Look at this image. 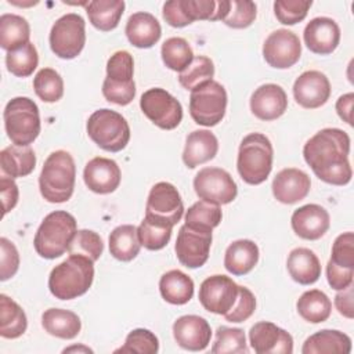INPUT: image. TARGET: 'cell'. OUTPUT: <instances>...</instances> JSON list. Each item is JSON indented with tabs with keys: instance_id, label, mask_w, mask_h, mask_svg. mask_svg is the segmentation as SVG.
Wrapping results in <instances>:
<instances>
[{
	"instance_id": "cell-4",
	"label": "cell",
	"mask_w": 354,
	"mask_h": 354,
	"mask_svg": "<svg viewBox=\"0 0 354 354\" xmlns=\"http://www.w3.org/2000/svg\"><path fill=\"white\" fill-rule=\"evenodd\" d=\"M274 149L270 138L261 133H250L239 144L236 169L241 178L259 185L267 180L272 169Z\"/></svg>"
},
{
	"instance_id": "cell-12",
	"label": "cell",
	"mask_w": 354,
	"mask_h": 354,
	"mask_svg": "<svg viewBox=\"0 0 354 354\" xmlns=\"http://www.w3.org/2000/svg\"><path fill=\"white\" fill-rule=\"evenodd\" d=\"M184 214V203L177 188L166 181L156 183L147 198L145 217L174 227Z\"/></svg>"
},
{
	"instance_id": "cell-52",
	"label": "cell",
	"mask_w": 354,
	"mask_h": 354,
	"mask_svg": "<svg viewBox=\"0 0 354 354\" xmlns=\"http://www.w3.org/2000/svg\"><path fill=\"white\" fill-rule=\"evenodd\" d=\"M353 268H343L339 266H335L332 261H328L326 264V279L332 289L342 290L353 283Z\"/></svg>"
},
{
	"instance_id": "cell-21",
	"label": "cell",
	"mask_w": 354,
	"mask_h": 354,
	"mask_svg": "<svg viewBox=\"0 0 354 354\" xmlns=\"http://www.w3.org/2000/svg\"><path fill=\"white\" fill-rule=\"evenodd\" d=\"M122 173L118 163L112 159L97 156L87 162L83 180L87 188L95 194H111L120 184Z\"/></svg>"
},
{
	"instance_id": "cell-56",
	"label": "cell",
	"mask_w": 354,
	"mask_h": 354,
	"mask_svg": "<svg viewBox=\"0 0 354 354\" xmlns=\"http://www.w3.org/2000/svg\"><path fill=\"white\" fill-rule=\"evenodd\" d=\"M353 102H354V94L347 93L339 97L336 101V112L340 116L343 122L353 126Z\"/></svg>"
},
{
	"instance_id": "cell-9",
	"label": "cell",
	"mask_w": 354,
	"mask_h": 354,
	"mask_svg": "<svg viewBox=\"0 0 354 354\" xmlns=\"http://www.w3.org/2000/svg\"><path fill=\"white\" fill-rule=\"evenodd\" d=\"M227 100L224 86L216 80H209L191 91L189 115L196 124L216 126L225 115Z\"/></svg>"
},
{
	"instance_id": "cell-2",
	"label": "cell",
	"mask_w": 354,
	"mask_h": 354,
	"mask_svg": "<svg viewBox=\"0 0 354 354\" xmlns=\"http://www.w3.org/2000/svg\"><path fill=\"white\" fill-rule=\"evenodd\" d=\"M94 279V261L80 254H69L55 266L48 277V289L55 299L72 300L84 295Z\"/></svg>"
},
{
	"instance_id": "cell-39",
	"label": "cell",
	"mask_w": 354,
	"mask_h": 354,
	"mask_svg": "<svg viewBox=\"0 0 354 354\" xmlns=\"http://www.w3.org/2000/svg\"><path fill=\"white\" fill-rule=\"evenodd\" d=\"M39 55L32 41L6 54V66L17 77H28L37 68Z\"/></svg>"
},
{
	"instance_id": "cell-30",
	"label": "cell",
	"mask_w": 354,
	"mask_h": 354,
	"mask_svg": "<svg viewBox=\"0 0 354 354\" xmlns=\"http://www.w3.org/2000/svg\"><path fill=\"white\" fill-rule=\"evenodd\" d=\"M41 326L44 330L59 339H73L82 329L77 314L64 308H48L41 314Z\"/></svg>"
},
{
	"instance_id": "cell-46",
	"label": "cell",
	"mask_w": 354,
	"mask_h": 354,
	"mask_svg": "<svg viewBox=\"0 0 354 354\" xmlns=\"http://www.w3.org/2000/svg\"><path fill=\"white\" fill-rule=\"evenodd\" d=\"M159 351L158 337L148 329H133L124 340V344L115 350V353H138V354H155Z\"/></svg>"
},
{
	"instance_id": "cell-42",
	"label": "cell",
	"mask_w": 354,
	"mask_h": 354,
	"mask_svg": "<svg viewBox=\"0 0 354 354\" xmlns=\"http://www.w3.org/2000/svg\"><path fill=\"white\" fill-rule=\"evenodd\" d=\"M214 76V64L209 57L198 55L194 57L191 64L178 73V83L185 90H194L198 86L213 80Z\"/></svg>"
},
{
	"instance_id": "cell-38",
	"label": "cell",
	"mask_w": 354,
	"mask_h": 354,
	"mask_svg": "<svg viewBox=\"0 0 354 354\" xmlns=\"http://www.w3.org/2000/svg\"><path fill=\"white\" fill-rule=\"evenodd\" d=\"M160 55L163 64L176 72H183L194 59V53L191 46L184 37H170L160 48Z\"/></svg>"
},
{
	"instance_id": "cell-55",
	"label": "cell",
	"mask_w": 354,
	"mask_h": 354,
	"mask_svg": "<svg viewBox=\"0 0 354 354\" xmlns=\"http://www.w3.org/2000/svg\"><path fill=\"white\" fill-rule=\"evenodd\" d=\"M335 307L343 317L353 319L354 317V307H353V283L347 288L342 289L335 296Z\"/></svg>"
},
{
	"instance_id": "cell-18",
	"label": "cell",
	"mask_w": 354,
	"mask_h": 354,
	"mask_svg": "<svg viewBox=\"0 0 354 354\" xmlns=\"http://www.w3.org/2000/svg\"><path fill=\"white\" fill-rule=\"evenodd\" d=\"M293 97L306 109L319 108L330 97L329 79L319 71H306L295 80Z\"/></svg>"
},
{
	"instance_id": "cell-54",
	"label": "cell",
	"mask_w": 354,
	"mask_h": 354,
	"mask_svg": "<svg viewBox=\"0 0 354 354\" xmlns=\"http://www.w3.org/2000/svg\"><path fill=\"white\" fill-rule=\"evenodd\" d=\"M0 191H1V202H3V216H6L18 203L19 191L14 178L6 174H3L0 178Z\"/></svg>"
},
{
	"instance_id": "cell-20",
	"label": "cell",
	"mask_w": 354,
	"mask_h": 354,
	"mask_svg": "<svg viewBox=\"0 0 354 354\" xmlns=\"http://www.w3.org/2000/svg\"><path fill=\"white\" fill-rule=\"evenodd\" d=\"M173 336L181 348L202 351L210 343L212 329L209 322L199 315H183L173 324Z\"/></svg>"
},
{
	"instance_id": "cell-3",
	"label": "cell",
	"mask_w": 354,
	"mask_h": 354,
	"mask_svg": "<svg viewBox=\"0 0 354 354\" xmlns=\"http://www.w3.org/2000/svg\"><path fill=\"white\" fill-rule=\"evenodd\" d=\"M76 181V166L72 155L64 149L54 151L46 159L39 176L41 196L50 203L71 199Z\"/></svg>"
},
{
	"instance_id": "cell-44",
	"label": "cell",
	"mask_w": 354,
	"mask_h": 354,
	"mask_svg": "<svg viewBox=\"0 0 354 354\" xmlns=\"http://www.w3.org/2000/svg\"><path fill=\"white\" fill-rule=\"evenodd\" d=\"M213 354H242L249 353L245 332L241 328L220 326L212 346Z\"/></svg>"
},
{
	"instance_id": "cell-22",
	"label": "cell",
	"mask_w": 354,
	"mask_h": 354,
	"mask_svg": "<svg viewBox=\"0 0 354 354\" xmlns=\"http://www.w3.org/2000/svg\"><path fill=\"white\" fill-rule=\"evenodd\" d=\"M290 224L297 236L307 241H317L329 230L330 217L325 207L317 203H308L293 212Z\"/></svg>"
},
{
	"instance_id": "cell-17",
	"label": "cell",
	"mask_w": 354,
	"mask_h": 354,
	"mask_svg": "<svg viewBox=\"0 0 354 354\" xmlns=\"http://www.w3.org/2000/svg\"><path fill=\"white\" fill-rule=\"evenodd\" d=\"M249 342L257 354H292L293 337L268 321L254 324L249 330Z\"/></svg>"
},
{
	"instance_id": "cell-23",
	"label": "cell",
	"mask_w": 354,
	"mask_h": 354,
	"mask_svg": "<svg viewBox=\"0 0 354 354\" xmlns=\"http://www.w3.org/2000/svg\"><path fill=\"white\" fill-rule=\"evenodd\" d=\"M286 108V93L281 86L274 83L261 84L250 97V111L260 120H275L285 113Z\"/></svg>"
},
{
	"instance_id": "cell-1",
	"label": "cell",
	"mask_w": 354,
	"mask_h": 354,
	"mask_svg": "<svg viewBox=\"0 0 354 354\" xmlns=\"http://www.w3.org/2000/svg\"><path fill=\"white\" fill-rule=\"evenodd\" d=\"M348 153V134L335 127L319 130L303 147L306 163L321 181L332 185H346L351 181Z\"/></svg>"
},
{
	"instance_id": "cell-32",
	"label": "cell",
	"mask_w": 354,
	"mask_h": 354,
	"mask_svg": "<svg viewBox=\"0 0 354 354\" xmlns=\"http://www.w3.org/2000/svg\"><path fill=\"white\" fill-rule=\"evenodd\" d=\"M162 297L176 306L188 303L194 296V281L180 270H170L159 279Z\"/></svg>"
},
{
	"instance_id": "cell-14",
	"label": "cell",
	"mask_w": 354,
	"mask_h": 354,
	"mask_svg": "<svg viewBox=\"0 0 354 354\" xmlns=\"http://www.w3.org/2000/svg\"><path fill=\"white\" fill-rule=\"evenodd\" d=\"M212 231L181 225L176 241V254L178 261L187 268H199L207 259L212 246Z\"/></svg>"
},
{
	"instance_id": "cell-29",
	"label": "cell",
	"mask_w": 354,
	"mask_h": 354,
	"mask_svg": "<svg viewBox=\"0 0 354 354\" xmlns=\"http://www.w3.org/2000/svg\"><path fill=\"white\" fill-rule=\"evenodd\" d=\"M259 261V246L250 239L234 241L225 250L224 267L232 275L250 272Z\"/></svg>"
},
{
	"instance_id": "cell-10",
	"label": "cell",
	"mask_w": 354,
	"mask_h": 354,
	"mask_svg": "<svg viewBox=\"0 0 354 354\" xmlns=\"http://www.w3.org/2000/svg\"><path fill=\"white\" fill-rule=\"evenodd\" d=\"M51 51L62 58L72 59L77 57L86 43V22L83 17L69 12L58 18L50 30Z\"/></svg>"
},
{
	"instance_id": "cell-47",
	"label": "cell",
	"mask_w": 354,
	"mask_h": 354,
	"mask_svg": "<svg viewBox=\"0 0 354 354\" xmlns=\"http://www.w3.org/2000/svg\"><path fill=\"white\" fill-rule=\"evenodd\" d=\"M257 15L256 3L250 0H230V11L223 22L234 29L250 26Z\"/></svg>"
},
{
	"instance_id": "cell-37",
	"label": "cell",
	"mask_w": 354,
	"mask_h": 354,
	"mask_svg": "<svg viewBox=\"0 0 354 354\" xmlns=\"http://www.w3.org/2000/svg\"><path fill=\"white\" fill-rule=\"evenodd\" d=\"M296 308L299 315L311 324H319L326 321L332 313L330 299L318 289H311L304 292L297 303Z\"/></svg>"
},
{
	"instance_id": "cell-11",
	"label": "cell",
	"mask_w": 354,
	"mask_h": 354,
	"mask_svg": "<svg viewBox=\"0 0 354 354\" xmlns=\"http://www.w3.org/2000/svg\"><path fill=\"white\" fill-rule=\"evenodd\" d=\"M140 108L155 126L163 130H173L183 120L180 101L160 87L144 91L140 98Z\"/></svg>"
},
{
	"instance_id": "cell-5",
	"label": "cell",
	"mask_w": 354,
	"mask_h": 354,
	"mask_svg": "<svg viewBox=\"0 0 354 354\" xmlns=\"http://www.w3.org/2000/svg\"><path fill=\"white\" fill-rule=\"evenodd\" d=\"M76 231V218L71 213L65 210L48 213L39 225L33 239L36 253L48 260L62 256L68 250Z\"/></svg>"
},
{
	"instance_id": "cell-43",
	"label": "cell",
	"mask_w": 354,
	"mask_h": 354,
	"mask_svg": "<svg viewBox=\"0 0 354 354\" xmlns=\"http://www.w3.org/2000/svg\"><path fill=\"white\" fill-rule=\"evenodd\" d=\"M171 225H166L153 220L144 217L141 224L137 227L138 239L141 246L148 250H160L163 249L171 238Z\"/></svg>"
},
{
	"instance_id": "cell-45",
	"label": "cell",
	"mask_w": 354,
	"mask_h": 354,
	"mask_svg": "<svg viewBox=\"0 0 354 354\" xmlns=\"http://www.w3.org/2000/svg\"><path fill=\"white\" fill-rule=\"evenodd\" d=\"M104 243L101 236L91 230H77L69 243V254H80L88 257L91 261H97L102 254Z\"/></svg>"
},
{
	"instance_id": "cell-28",
	"label": "cell",
	"mask_w": 354,
	"mask_h": 354,
	"mask_svg": "<svg viewBox=\"0 0 354 354\" xmlns=\"http://www.w3.org/2000/svg\"><path fill=\"white\" fill-rule=\"evenodd\" d=\"M351 339L336 329H322L306 339L301 347L303 354H348Z\"/></svg>"
},
{
	"instance_id": "cell-26",
	"label": "cell",
	"mask_w": 354,
	"mask_h": 354,
	"mask_svg": "<svg viewBox=\"0 0 354 354\" xmlns=\"http://www.w3.org/2000/svg\"><path fill=\"white\" fill-rule=\"evenodd\" d=\"M218 151L217 137L210 130H194L187 136L183 151V162L187 167L194 169L212 160Z\"/></svg>"
},
{
	"instance_id": "cell-27",
	"label": "cell",
	"mask_w": 354,
	"mask_h": 354,
	"mask_svg": "<svg viewBox=\"0 0 354 354\" xmlns=\"http://www.w3.org/2000/svg\"><path fill=\"white\" fill-rule=\"evenodd\" d=\"M286 267L292 279L300 285H311L321 277V263L307 248L293 249L288 256Z\"/></svg>"
},
{
	"instance_id": "cell-24",
	"label": "cell",
	"mask_w": 354,
	"mask_h": 354,
	"mask_svg": "<svg viewBox=\"0 0 354 354\" xmlns=\"http://www.w3.org/2000/svg\"><path fill=\"white\" fill-rule=\"evenodd\" d=\"M274 198L285 205H293L304 199L311 188V181L307 173L296 167L282 169L272 181Z\"/></svg>"
},
{
	"instance_id": "cell-49",
	"label": "cell",
	"mask_w": 354,
	"mask_h": 354,
	"mask_svg": "<svg viewBox=\"0 0 354 354\" xmlns=\"http://www.w3.org/2000/svg\"><path fill=\"white\" fill-rule=\"evenodd\" d=\"M329 261L335 266L354 270V234L351 231L343 232L335 239Z\"/></svg>"
},
{
	"instance_id": "cell-33",
	"label": "cell",
	"mask_w": 354,
	"mask_h": 354,
	"mask_svg": "<svg viewBox=\"0 0 354 354\" xmlns=\"http://www.w3.org/2000/svg\"><path fill=\"white\" fill-rule=\"evenodd\" d=\"M124 6L123 0H93L87 3L86 12L94 28L109 32L119 25Z\"/></svg>"
},
{
	"instance_id": "cell-35",
	"label": "cell",
	"mask_w": 354,
	"mask_h": 354,
	"mask_svg": "<svg viewBox=\"0 0 354 354\" xmlns=\"http://www.w3.org/2000/svg\"><path fill=\"white\" fill-rule=\"evenodd\" d=\"M30 26L28 21L17 14H3L0 17V46L7 53L29 43Z\"/></svg>"
},
{
	"instance_id": "cell-51",
	"label": "cell",
	"mask_w": 354,
	"mask_h": 354,
	"mask_svg": "<svg viewBox=\"0 0 354 354\" xmlns=\"http://www.w3.org/2000/svg\"><path fill=\"white\" fill-rule=\"evenodd\" d=\"M0 279L7 281L19 268V253L15 245L4 236L0 238Z\"/></svg>"
},
{
	"instance_id": "cell-36",
	"label": "cell",
	"mask_w": 354,
	"mask_h": 354,
	"mask_svg": "<svg viewBox=\"0 0 354 354\" xmlns=\"http://www.w3.org/2000/svg\"><path fill=\"white\" fill-rule=\"evenodd\" d=\"M141 249L138 239L137 227L131 224H123L116 228L109 235V252L120 261H131Z\"/></svg>"
},
{
	"instance_id": "cell-34",
	"label": "cell",
	"mask_w": 354,
	"mask_h": 354,
	"mask_svg": "<svg viewBox=\"0 0 354 354\" xmlns=\"http://www.w3.org/2000/svg\"><path fill=\"white\" fill-rule=\"evenodd\" d=\"M28 318L22 307L7 295H0V336L17 339L25 333Z\"/></svg>"
},
{
	"instance_id": "cell-31",
	"label": "cell",
	"mask_w": 354,
	"mask_h": 354,
	"mask_svg": "<svg viewBox=\"0 0 354 354\" xmlns=\"http://www.w3.org/2000/svg\"><path fill=\"white\" fill-rule=\"evenodd\" d=\"M0 165L6 176L11 178L25 177L35 170L36 155L29 145H10L0 152Z\"/></svg>"
},
{
	"instance_id": "cell-53",
	"label": "cell",
	"mask_w": 354,
	"mask_h": 354,
	"mask_svg": "<svg viewBox=\"0 0 354 354\" xmlns=\"http://www.w3.org/2000/svg\"><path fill=\"white\" fill-rule=\"evenodd\" d=\"M163 19L173 28H184L191 24L187 18L183 7L181 0H170L163 4Z\"/></svg>"
},
{
	"instance_id": "cell-6",
	"label": "cell",
	"mask_w": 354,
	"mask_h": 354,
	"mask_svg": "<svg viewBox=\"0 0 354 354\" xmlns=\"http://www.w3.org/2000/svg\"><path fill=\"white\" fill-rule=\"evenodd\" d=\"M4 127L14 145H30L40 133V113L36 102L28 97L10 100L3 112Z\"/></svg>"
},
{
	"instance_id": "cell-50",
	"label": "cell",
	"mask_w": 354,
	"mask_h": 354,
	"mask_svg": "<svg viewBox=\"0 0 354 354\" xmlns=\"http://www.w3.org/2000/svg\"><path fill=\"white\" fill-rule=\"evenodd\" d=\"M256 310V297L245 286L239 285V293L234 307L224 315L228 322H243L253 315Z\"/></svg>"
},
{
	"instance_id": "cell-40",
	"label": "cell",
	"mask_w": 354,
	"mask_h": 354,
	"mask_svg": "<svg viewBox=\"0 0 354 354\" xmlns=\"http://www.w3.org/2000/svg\"><path fill=\"white\" fill-rule=\"evenodd\" d=\"M223 213L218 205L199 201L195 202L185 213V225L198 228V230H209L213 231L220 221H221Z\"/></svg>"
},
{
	"instance_id": "cell-15",
	"label": "cell",
	"mask_w": 354,
	"mask_h": 354,
	"mask_svg": "<svg viewBox=\"0 0 354 354\" xmlns=\"http://www.w3.org/2000/svg\"><path fill=\"white\" fill-rule=\"evenodd\" d=\"M239 285L227 275H212L199 288V301L202 307L213 314L225 315L235 304Z\"/></svg>"
},
{
	"instance_id": "cell-16",
	"label": "cell",
	"mask_w": 354,
	"mask_h": 354,
	"mask_svg": "<svg viewBox=\"0 0 354 354\" xmlns=\"http://www.w3.org/2000/svg\"><path fill=\"white\" fill-rule=\"evenodd\" d=\"M301 55V44L296 33L288 29L271 32L263 44V57L266 62L277 69L293 66Z\"/></svg>"
},
{
	"instance_id": "cell-19",
	"label": "cell",
	"mask_w": 354,
	"mask_h": 354,
	"mask_svg": "<svg viewBox=\"0 0 354 354\" xmlns=\"http://www.w3.org/2000/svg\"><path fill=\"white\" fill-rule=\"evenodd\" d=\"M303 39L307 48L318 55L332 54L340 41V28L332 18H313L304 28Z\"/></svg>"
},
{
	"instance_id": "cell-25",
	"label": "cell",
	"mask_w": 354,
	"mask_h": 354,
	"mask_svg": "<svg viewBox=\"0 0 354 354\" xmlns=\"http://www.w3.org/2000/svg\"><path fill=\"white\" fill-rule=\"evenodd\" d=\"M124 33L131 46L137 48H149L159 41L162 28L159 21L152 14L138 11L129 17Z\"/></svg>"
},
{
	"instance_id": "cell-13",
	"label": "cell",
	"mask_w": 354,
	"mask_h": 354,
	"mask_svg": "<svg viewBox=\"0 0 354 354\" xmlns=\"http://www.w3.org/2000/svg\"><path fill=\"white\" fill-rule=\"evenodd\" d=\"M194 189L199 199L214 203H231L238 194V187L231 174L220 167H203L194 178Z\"/></svg>"
},
{
	"instance_id": "cell-48",
	"label": "cell",
	"mask_w": 354,
	"mask_h": 354,
	"mask_svg": "<svg viewBox=\"0 0 354 354\" xmlns=\"http://www.w3.org/2000/svg\"><path fill=\"white\" fill-rule=\"evenodd\" d=\"M311 4V0H277L274 14L281 24L295 25L307 17Z\"/></svg>"
},
{
	"instance_id": "cell-7",
	"label": "cell",
	"mask_w": 354,
	"mask_h": 354,
	"mask_svg": "<svg viewBox=\"0 0 354 354\" xmlns=\"http://www.w3.org/2000/svg\"><path fill=\"white\" fill-rule=\"evenodd\" d=\"M134 61L129 51L120 50L111 55L106 62V77L102 83V95L108 102L129 105L136 97L133 79Z\"/></svg>"
},
{
	"instance_id": "cell-41",
	"label": "cell",
	"mask_w": 354,
	"mask_h": 354,
	"mask_svg": "<svg viewBox=\"0 0 354 354\" xmlns=\"http://www.w3.org/2000/svg\"><path fill=\"white\" fill-rule=\"evenodd\" d=\"M36 95L44 102H57L64 95V80L53 68L40 69L33 77Z\"/></svg>"
},
{
	"instance_id": "cell-8",
	"label": "cell",
	"mask_w": 354,
	"mask_h": 354,
	"mask_svg": "<svg viewBox=\"0 0 354 354\" xmlns=\"http://www.w3.org/2000/svg\"><path fill=\"white\" fill-rule=\"evenodd\" d=\"M86 129L93 142L108 152L124 149L130 140L127 120L116 111L108 108L93 112L87 120Z\"/></svg>"
},
{
	"instance_id": "cell-57",
	"label": "cell",
	"mask_w": 354,
	"mask_h": 354,
	"mask_svg": "<svg viewBox=\"0 0 354 354\" xmlns=\"http://www.w3.org/2000/svg\"><path fill=\"white\" fill-rule=\"evenodd\" d=\"M75 350H77V351L84 350L86 353H93V350H91V348H88V347H76V346L69 347V348H65V350H64V353H69V351H75Z\"/></svg>"
}]
</instances>
